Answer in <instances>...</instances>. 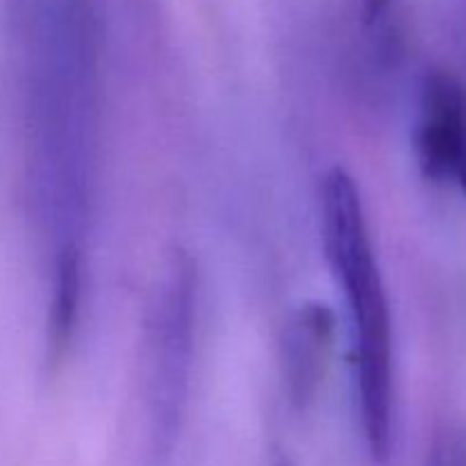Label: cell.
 Wrapping results in <instances>:
<instances>
[{
  "mask_svg": "<svg viewBox=\"0 0 466 466\" xmlns=\"http://www.w3.org/2000/svg\"><path fill=\"white\" fill-rule=\"evenodd\" d=\"M337 319L328 305L305 303L291 314L282 337V378L296 408L317 399L335 346Z\"/></svg>",
  "mask_w": 466,
  "mask_h": 466,
  "instance_id": "obj_4",
  "label": "cell"
},
{
  "mask_svg": "<svg viewBox=\"0 0 466 466\" xmlns=\"http://www.w3.org/2000/svg\"><path fill=\"white\" fill-rule=\"evenodd\" d=\"M455 182H458V185L462 187V191H464V194H466V144H464V153H462V159H460L458 173H455Z\"/></svg>",
  "mask_w": 466,
  "mask_h": 466,
  "instance_id": "obj_6",
  "label": "cell"
},
{
  "mask_svg": "<svg viewBox=\"0 0 466 466\" xmlns=\"http://www.w3.org/2000/svg\"><path fill=\"white\" fill-rule=\"evenodd\" d=\"M466 144V89L446 71H431L419 94L414 153L432 182L455 180Z\"/></svg>",
  "mask_w": 466,
  "mask_h": 466,
  "instance_id": "obj_3",
  "label": "cell"
},
{
  "mask_svg": "<svg viewBox=\"0 0 466 466\" xmlns=\"http://www.w3.org/2000/svg\"><path fill=\"white\" fill-rule=\"evenodd\" d=\"M196 267L177 250L167 267L150 323V440L157 458L171 453L185 417L194 364Z\"/></svg>",
  "mask_w": 466,
  "mask_h": 466,
  "instance_id": "obj_2",
  "label": "cell"
},
{
  "mask_svg": "<svg viewBox=\"0 0 466 466\" xmlns=\"http://www.w3.org/2000/svg\"><path fill=\"white\" fill-rule=\"evenodd\" d=\"M358 5H360V9H362L364 21H367L369 25H371V23L380 21L382 14H385L387 9H390L391 0H358Z\"/></svg>",
  "mask_w": 466,
  "mask_h": 466,
  "instance_id": "obj_5",
  "label": "cell"
},
{
  "mask_svg": "<svg viewBox=\"0 0 466 466\" xmlns=\"http://www.w3.org/2000/svg\"><path fill=\"white\" fill-rule=\"evenodd\" d=\"M321 235L326 259L346 299L353 371L364 441L376 462L394 444V337L385 282L373 253L362 194L344 168L321 182Z\"/></svg>",
  "mask_w": 466,
  "mask_h": 466,
  "instance_id": "obj_1",
  "label": "cell"
}]
</instances>
